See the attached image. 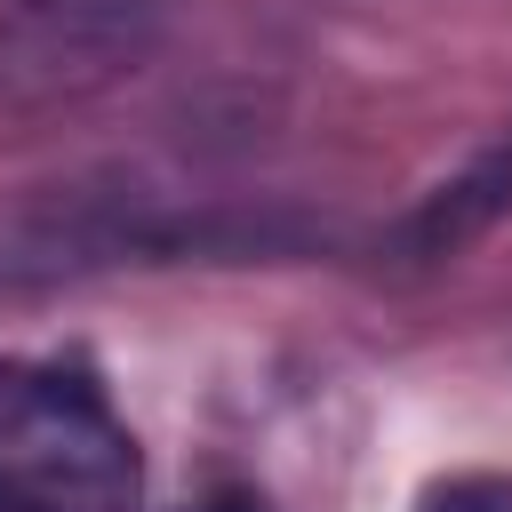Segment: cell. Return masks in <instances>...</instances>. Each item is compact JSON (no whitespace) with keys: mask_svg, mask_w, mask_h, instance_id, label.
I'll use <instances>...</instances> for the list:
<instances>
[{"mask_svg":"<svg viewBox=\"0 0 512 512\" xmlns=\"http://www.w3.org/2000/svg\"><path fill=\"white\" fill-rule=\"evenodd\" d=\"M416 512H512V480L504 472H456V480L424 488Z\"/></svg>","mask_w":512,"mask_h":512,"instance_id":"cell-5","label":"cell"},{"mask_svg":"<svg viewBox=\"0 0 512 512\" xmlns=\"http://www.w3.org/2000/svg\"><path fill=\"white\" fill-rule=\"evenodd\" d=\"M312 224L288 208H240L208 192L160 184H40L0 200V280H80L120 264H184V256H288Z\"/></svg>","mask_w":512,"mask_h":512,"instance_id":"cell-1","label":"cell"},{"mask_svg":"<svg viewBox=\"0 0 512 512\" xmlns=\"http://www.w3.org/2000/svg\"><path fill=\"white\" fill-rule=\"evenodd\" d=\"M136 440L80 360L0 352V512H136Z\"/></svg>","mask_w":512,"mask_h":512,"instance_id":"cell-2","label":"cell"},{"mask_svg":"<svg viewBox=\"0 0 512 512\" xmlns=\"http://www.w3.org/2000/svg\"><path fill=\"white\" fill-rule=\"evenodd\" d=\"M504 216H512V120H504L488 144H472L440 184H424V192L384 224L376 264H384V272H440V264H456L472 240H488Z\"/></svg>","mask_w":512,"mask_h":512,"instance_id":"cell-4","label":"cell"},{"mask_svg":"<svg viewBox=\"0 0 512 512\" xmlns=\"http://www.w3.org/2000/svg\"><path fill=\"white\" fill-rule=\"evenodd\" d=\"M176 0H0V96L80 104L160 56Z\"/></svg>","mask_w":512,"mask_h":512,"instance_id":"cell-3","label":"cell"}]
</instances>
